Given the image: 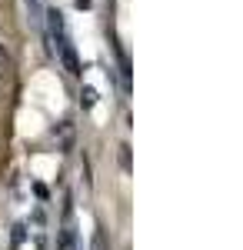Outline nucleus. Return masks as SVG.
<instances>
[{
    "label": "nucleus",
    "mask_w": 243,
    "mask_h": 250,
    "mask_svg": "<svg viewBox=\"0 0 243 250\" xmlns=\"http://www.w3.org/2000/svg\"><path fill=\"white\" fill-rule=\"evenodd\" d=\"M27 3V14H30V23L34 27H43V14H47V7H43V0H23Z\"/></svg>",
    "instance_id": "f03ea898"
},
{
    "label": "nucleus",
    "mask_w": 243,
    "mask_h": 250,
    "mask_svg": "<svg viewBox=\"0 0 243 250\" xmlns=\"http://www.w3.org/2000/svg\"><path fill=\"white\" fill-rule=\"evenodd\" d=\"M80 104H83V107H94V104H97L94 87H83V94H80Z\"/></svg>",
    "instance_id": "20e7f679"
},
{
    "label": "nucleus",
    "mask_w": 243,
    "mask_h": 250,
    "mask_svg": "<svg viewBox=\"0 0 243 250\" xmlns=\"http://www.w3.org/2000/svg\"><path fill=\"white\" fill-rule=\"evenodd\" d=\"M57 50H60V60H63V67H67V74H70V77H80L83 70H80V60H77V50H74V43H70V37L60 40Z\"/></svg>",
    "instance_id": "f257e3e1"
},
{
    "label": "nucleus",
    "mask_w": 243,
    "mask_h": 250,
    "mask_svg": "<svg viewBox=\"0 0 243 250\" xmlns=\"http://www.w3.org/2000/svg\"><path fill=\"white\" fill-rule=\"evenodd\" d=\"M57 250H77V233L70 227H63L57 233Z\"/></svg>",
    "instance_id": "7ed1b4c3"
},
{
    "label": "nucleus",
    "mask_w": 243,
    "mask_h": 250,
    "mask_svg": "<svg viewBox=\"0 0 243 250\" xmlns=\"http://www.w3.org/2000/svg\"><path fill=\"white\" fill-rule=\"evenodd\" d=\"M123 154H120V164H123V170H130V147H120Z\"/></svg>",
    "instance_id": "39448f33"
},
{
    "label": "nucleus",
    "mask_w": 243,
    "mask_h": 250,
    "mask_svg": "<svg viewBox=\"0 0 243 250\" xmlns=\"http://www.w3.org/2000/svg\"><path fill=\"white\" fill-rule=\"evenodd\" d=\"M77 7H80V10H87V7H90V0H77Z\"/></svg>",
    "instance_id": "423d86ee"
}]
</instances>
